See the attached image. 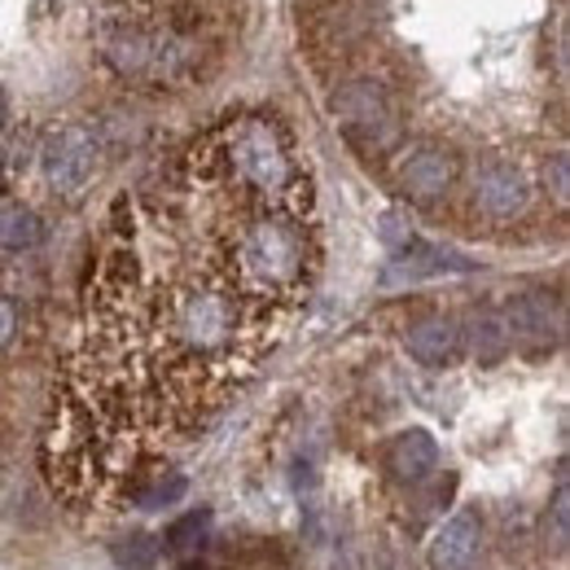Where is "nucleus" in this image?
<instances>
[{"instance_id":"f257e3e1","label":"nucleus","mask_w":570,"mask_h":570,"mask_svg":"<svg viewBox=\"0 0 570 570\" xmlns=\"http://www.w3.org/2000/svg\"><path fill=\"white\" fill-rule=\"evenodd\" d=\"M312 273V233L294 207H255L228 233V282L246 298H294Z\"/></svg>"},{"instance_id":"f03ea898","label":"nucleus","mask_w":570,"mask_h":570,"mask_svg":"<svg viewBox=\"0 0 570 570\" xmlns=\"http://www.w3.org/2000/svg\"><path fill=\"white\" fill-rule=\"evenodd\" d=\"M101 67L128 83H185L198 75V40L180 27H158L137 9H101L92 22Z\"/></svg>"},{"instance_id":"7ed1b4c3","label":"nucleus","mask_w":570,"mask_h":570,"mask_svg":"<svg viewBox=\"0 0 570 570\" xmlns=\"http://www.w3.org/2000/svg\"><path fill=\"white\" fill-rule=\"evenodd\" d=\"M212 149L215 176H228L259 207H294L298 212L303 171L294 163L289 132L273 115H242V119H233L212 141Z\"/></svg>"},{"instance_id":"20e7f679","label":"nucleus","mask_w":570,"mask_h":570,"mask_svg":"<svg viewBox=\"0 0 570 570\" xmlns=\"http://www.w3.org/2000/svg\"><path fill=\"white\" fill-rule=\"evenodd\" d=\"M330 115L360 154H391L404 137L400 101L373 75H356V79L338 83L330 97Z\"/></svg>"},{"instance_id":"39448f33","label":"nucleus","mask_w":570,"mask_h":570,"mask_svg":"<svg viewBox=\"0 0 570 570\" xmlns=\"http://www.w3.org/2000/svg\"><path fill=\"white\" fill-rule=\"evenodd\" d=\"M97 167H101V145L92 137V128L83 124H53L40 141V171H45V185L58 194V198H83L88 185L97 180Z\"/></svg>"},{"instance_id":"423d86ee","label":"nucleus","mask_w":570,"mask_h":570,"mask_svg":"<svg viewBox=\"0 0 570 570\" xmlns=\"http://www.w3.org/2000/svg\"><path fill=\"white\" fill-rule=\"evenodd\" d=\"M504 330H509V352L518 347L522 356H549L562 338V303L549 289H522L504 303Z\"/></svg>"},{"instance_id":"0eeeda50","label":"nucleus","mask_w":570,"mask_h":570,"mask_svg":"<svg viewBox=\"0 0 570 570\" xmlns=\"http://www.w3.org/2000/svg\"><path fill=\"white\" fill-rule=\"evenodd\" d=\"M452 180H456V158L443 145L417 141L400 149V158H395V189L417 207L439 203L452 189Z\"/></svg>"},{"instance_id":"6e6552de","label":"nucleus","mask_w":570,"mask_h":570,"mask_svg":"<svg viewBox=\"0 0 570 570\" xmlns=\"http://www.w3.org/2000/svg\"><path fill=\"white\" fill-rule=\"evenodd\" d=\"M470 194H474V207L488 215V219H500V224L527 215L531 198H535L531 176H527L518 163H509V158H488V163L474 171Z\"/></svg>"},{"instance_id":"1a4fd4ad","label":"nucleus","mask_w":570,"mask_h":570,"mask_svg":"<svg viewBox=\"0 0 570 570\" xmlns=\"http://www.w3.org/2000/svg\"><path fill=\"white\" fill-rule=\"evenodd\" d=\"M483 549V518L474 509L452 513L430 540V570H474Z\"/></svg>"},{"instance_id":"9d476101","label":"nucleus","mask_w":570,"mask_h":570,"mask_svg":"<svg viewBox=\"0 0 570 570\" xmlns=\"http://www.w3.org/2000/svg\"><path fill=\"white\" fill-rule=\"evenodd\" d=\"M382 465H386V479H391V483L417 488V483H426L430 474H434V465H439V443H434V434L422 426L400 430V434L386 443Z\"/></svg>"},{"instance_id":"9b49d317","label":"nucleus","mask_w":570,"mask_h":570,"mask_svg":"<svg viewBox=\"0 0 570 570\" xmlns=\"http://www.w3.org/2000/svg\"><path fill=\"white\" fill-rule=\"evenodd\" d=\"M404 352L426 364V368H443L461 356V325L443 312H430V316H417L409 330H404Z\"/></svg>"},{"instance_id":"f8f14e48","label":"nucleus","mask_w":570,"mask_h":570,"mask_svg":"<svg viewBox=\"0 0 570 570\" xmlns=\"http://www.w3.org/2000/svg\"><path fill=\"white\" fill-rule=\"evenodd\" d=\"M474 259L448 250V246H426V242H413L409 250L395 255V264L386 268V285H400V282H426V277H439V273H470Z\"/></svg>"},{"instance_id":"ddd939ff","label":"nucleus","mask_w":570,"mask_h":570,"mask_svg":"<svg viewBox=\"0 0 570 570\" xmlns=\"http://www.w3.org/2000/svg\"><path fill=\"white\" fill-rule=\"evenodd\" d=\"M461 347H470V356L483 368H492L509 356V330H504V316L497 307H474L470 312V321L461 330Z\"/></svg>"},{"instance_id":"4468645a","label":"nucleus","mask_w":570,"mask_h":570,"mask_svg":"<svg viewBox=\"0 0 570 570\" xmlns=\"http://www.w3.org/2000/svg\"><path fill=\"white\" fill-rule=\"evenodd\" d=\"M40 242H45V219L31 212L27 203L0 198V250L22 255V250H36Z\"/></svg>"},{"instance_id":"2eb2a0df","label":"nucleus","mask_w":570,"mask_h":570,"mask_svg":"<svg viewBox=\"0 0 570 570\" xmlns=\"http://www.w3.org/2000/svg\"><path fill=\"white\" fill-rule=\"evenodd\" d=\"M212 509H194V513H180L171 527H167V549L176 553V558H194L198 549H207V540H212Z\"/></svg>"},{"instance_id":"dca6fc26","label":"nucleus","mask_w":570,"mask_h":570,"mask_svg":"<svg viewBox=\"0 0 570 570\" xmlns=\"http://www.w3.org/2000/svg\"><path fill=\"white\" fill-rule=\"evenodd\" d=\"M185 492H189V479L180 470H158L149 479H137L132 504L137 509H171L176 500H185Z\"/></svg>"},{"instance_id":"f3484780","label":"nucleus","mask_w":570,"mask_h":570,"mask_svg":"<svg viewBox=\"0 0 570 570\" xmlns=\"http://www.w3.org/2000/svg\"><path fill=\"white\" fill-rule=\"evenodd\" d=\"M115 562L124 570H154L158 567V540L145 531H132L128 540L115 544Z\"/></svg>"},{"instance_id":"a211bd4d","label":"nucleus","mask_w":570,"mask_h":570,"mask_svg":"<svg viewBox=\"0 0 570 570\" xmlns=\"http://www.w3.org/2000/svg\"><path fill=\"white\" fill-rule=\"evenodd\" d=\"M377 228H382V242H386L395 255H400V250H409V246L417 242V237H413V224H409V219H404L400 212H386Z\"/></svg>"},{"instance_id":"6ab92c4d","label":"nucleus","mask_w":570,"mask_h":570,"mask_svg":"<svg viewBox=\"0 0 570 570\" xmlns=\"http://www.w3.org/2000/svg\"><path fill=\"white\" fill-rule=\"evenodd\" d=\"M549 518H553V544H558V553H562V549H567V527H570V488L567 483H558Z\"/></svg>"},{"instance_id":"aec40b11","label":"nucleus","mask_w":570,"mask_h":570,"mask_svg":"<svg viewBox=\"0 0 570 570\" xmlns=\"http://www.w3.org/2000/svg\"><path fill=\"white\" fill-rule=\"evenodd\" d=\"M544 180H553V198L567 207V154H553V163L544 167Z\"/></svg>"},{"instance_id":"412c9836","label":"nucleus","mask_w":570,"mask_h":570,"mask_svg":"<svg viewBox=\"0 0 570 570\" xmlns=\"http://www.w3.org/2000/svg\"><path fill=\"white\" fill-rule=\"evenodd\" d=\"M13 334H18V307L9 298H0V352L13 343Z\"/></svg>"},{"instance_id":"4be33fe9","label":"nucleus","mask_w":570,"mask_h":570,"mask_svg":"<svg viewBox=\"0 0 570 570\" xmlns=\"http://www.w3.org/2000/svg\"><path fill=\"white\" fill-rule=\"evenodd\" d=\"M4 124H9V97L0 92V128H4Z\"/></svg>"},{"instance_id":"5701e85b","label":"nucleus","mask_w":570,"mask_h":570,"mask_svg":"<svg viewBox=\"0 0 570 570\" xmlns=\"http://www.w3.org/2000/svg\"><path fill=\"white\" fill-rule=\"evenodd\" d=\"M4 171H9V158H4V149H0V185H4Z\"/></svg>"},{"instance_id":"b1692460","label":"nucleus","mask_w":570,"mask_h":570,"mask_svg":"<svg viewBox=\"0 0 570 570\" xmlns=\"http://www.w3.org/2000/svg\"><path fill=\"white\" fill-rule=\"evenodd\" d=\"M180 570H215V567H207V562H189V567H180Z\"/></svg>"}]
</instances>
